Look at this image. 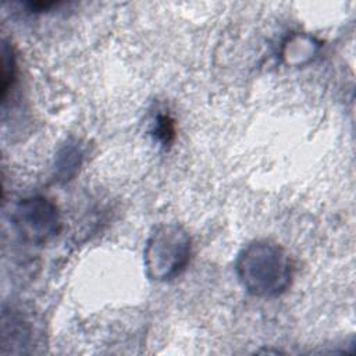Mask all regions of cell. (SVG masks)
Returning <instances> with one entry per match:
<instances>
[{"label": "cell", "instance_id": "6da1fadb", "mask_svg": "<svg viewBox=\"0 0 356 356\" xmlns=\"http://www.w3.org/2000/svg\"><path fill=\"white\" fill-rule=\"evenodd\" d=\"M236 277L246 292L257 298H275L292 281V266L285 250L270 241L248 243L235 261Z\"/></svg>", "mask_w": 356, "mask_h": 356}, {"label": "cell", "instance_id": "7a4b0ae2", "mask_svg": "<svg viewBox=\"0 0 356 356\" xmlns=\"http://www.w3.org/2000/svg\"><path fill=\"white\" fill-rule=\"evenodd\" d=\"M191 248V236L181 225L161 224L156 227L143 250L146 275L159 282L174 280L186 268Z\"/></svg>", "mask_w": 356, "mask_h": 356}, {"label": "cell", "instance_id": "3957f363", "mask_svg": "<svg viewBox=\"0 0 356 356\" xmlns=\"http://www.w3.org/2000/svg\"><path fill=\"white\" fill-rule=\"evenodd\" d=\"M10 218L21 239L32 245L49 242L61 229L57 206L43 196H31L19 200Z\"/></svg>", "mask_w": 356, "mask_h": 356}, {"label": "cell", "instance_id": "277c9868", "mask_svg": "<svg viewBox=\"0 0 356 356\" xmlns=\"http://www.w3.org/2000/svg\"><path fill=\"white\" fill-rule=\"evenodd\" d=\"M320 49V42L306 33H295L282 46V58L288 65H305L310 63Z\"/></svg>", "mask_w": 356, "mask_h": 356}, {"label": "cell", "instance_id": "5b68a950", "mask_svg": "<svg viewBox=\"0 0 356 356\" xmlns=\"http://www.w3.org/2000/svg\"><path fill=\"white\" fill-rule=\"evenodd\" d=\"M82 161V152L76 143H67L58 153L56 163V174L58 179H70L78 170Z\"/></svg>", "mask_w": 356, "mask_h": 356}, {"label": "cell", "instance_id": "8992f818", "mask_svg": "<svg viewBox=\"0 0 356 356\" xmlns=\"http://www.w3.org/2000/svg\"><path fill=\"white\" fill-rule=\"evenodd\" d=\"M17 76V63L15 54L11 43L6 39L1 46V102L4 103L8 95V90L13 88Z\"/></svg>", "mask_w": 356, "mask_h": 356}, {"label": "cell", "instance_id": "52a82bcc", "mask_svg": "<svg viewBox=\"0 0 356 356\" xmlns=\"http://www.w3.org/2000/svg\"><path fill=\"white\" fill-rule=\"evenodd\" d=\"M154 134H156V136H157L164 145L171 143L175 131H174V124H172V121L170 120V117H167V115H159L157 122H156Z\"/></svg>", "mask_w": 356, "mask_h": 356}]
</instances>
